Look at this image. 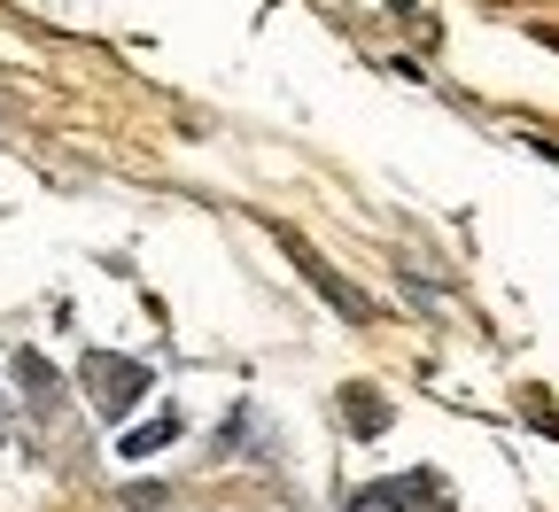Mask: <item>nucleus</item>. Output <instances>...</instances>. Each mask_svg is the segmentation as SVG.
<instances>
[{
	"instance_id": "obj_5",
	"label": "nucleus",
	"mask_w": 559,
	"mask_h": 512,
	"mask_svg": "<svg viewBox=\"0 0 559 512\" xmlns=\"http://www.w3.org/2000/svg\"><path fill=\"white\" fill-rule=\"evenodd\" d=\"M342 404H349V427H358V434H381V427H389V404H381L366 381H349V389H342Z\"/></svg>"
},
{
	"instance_id": "obj_2",
	"label": "nucleus",
	"mask_w": 559,
	"mask_h": 512,
	"mask_svg": "<svg viewBox=\"0 0 559 512\" xmlns=\"http://www.w3.org/2000/svg\"><path fill=\"white\" fill-rule=\"evenodd\" d=\"M288 249H296V264H304V279L319 287V296H326V303H334L342 319H373V303H366V296H358V287H349L342 272H326V264H319V257H311L304 241H288Z\"/></svg>"
},
{
	"instance_id": "obj_3",
	"label": "nucleus",
	"mask_w": 559,
	"mask_h": 512,
	"mask_svg": "<svg viewBox=\"0 0 559 512\" xmlns=\"http://www.w3.org/2000/svg\"><path fill=\"white\" fill-rule=\"evenodd\" d=\"M436 489V474H404V481H373V489H358L349 497V512H412V497H428Z\"/></svg>"
},
{
	"instance_id": "obj_1",
	"label": "nucleus",
	"mask_w": 559,
	"mask_h": 512,
	"mask_svg": "<svg viewBox=\"0 0 559 512\" xmlns=\"http://www.w3.org/2000/svg\"><path fill=\"white\" fill-rule=\"evenodd\" d=\"M79 381H86V404H94L102 419H124L140 396H148V365H140V357H117V349H86Z\"/></svg>"
},
{
	"instance_id": "obj_4",
	"label": "nucleus",
	"mask_w": 559,
	"mask_h": 512,
	"mask_svg": "<svg viewBox=\"0 0 559 512\" xmlns=\"http://www.w3.org/2000/svg\"><path fill=\"white\" fill-rule=\"evenodd\" d=\"M164 443H179V412H156V419H140V427H124V459H148V451H164Z\"/></svg>"
},
{
	"instance_id": "obj_6",
	"label": "nucleus",
	"mask_w": 559,
	"mask_h": 512,
	"mask_svg": "<svg viewBox=\"0 0 559 512\" xmlns=\"http://www.w3.org/2000/svg\"><path fill=\"white\" fill-rule=\"evenodd\" d=\"M16 381L32 389V404H39V412L55 404V373H47V357H32V349H24V357H16Z\"/></svg>"
}]
</instances>
